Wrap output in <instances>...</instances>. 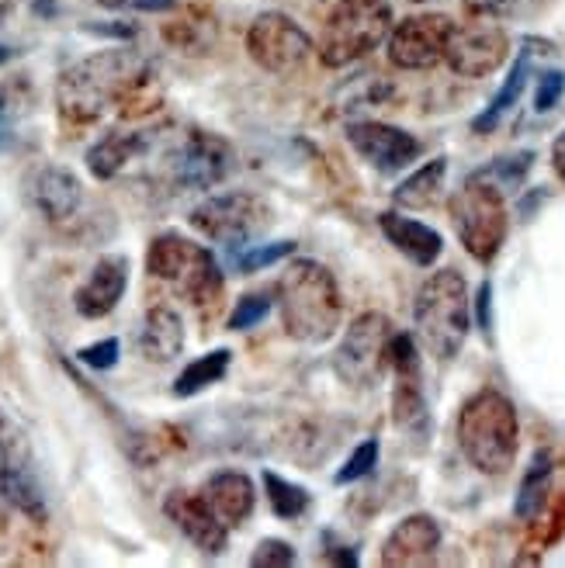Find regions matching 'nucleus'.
Wrapping results in <instances>:
<instances>
[{
    "mask_svg": "<svg viewBox=\"0 0 565 568\" xmlns=\"http://www.w3.org/2000/svg\"><path fill=\"white\" fill-rule=\"evenodd\" d=\"M379 468V440H361L354 450H351V458L344 462V468L333 475L336 486H351V481H361V478H369L372 471Z\"/></svg>",
    "mask_w": 565,
    "mask_h": 568,
    "instance_id": "2f4dec72",
    "label": "nucleus"
},
{
    "mask_svg": "<svg viewBox=\"0 0 565 568\" xmlns=\"http://www.w3.org/2000/svg\"><path fill=\"white\" fill-rule=\"evenodd\" d=\"M147 70L129 49H104L88 60H80L60 73L56 83V108H60V122L70 129L94 125L108 108H119L132 80Z\"/></svg>",
    "mask_w": 565,
    "mask_h": 568,
    "instance_id": "f257e3e1",
    "label": "nucleus"
},
{
    "mask_svg": "<svg viewBox=\"0 0 565 568\" xmlns=\"http://www.w3.org/2000/svg\"><path fill=\"white\" fill-rule=\"evenodd\" d=\"M230 364H233V354L225 351V347H219V351H212V354H202V357H194V361L184 367V372L174 378V395H178V399H191V395L212 388L215 382L225 378V372H230Z\"/></svg>",
    "mask_w": 565,
    "mask_h": 568,
    "instance_id": "cd10ccee",
    "label": "nucleus"
},
{
    "mask_svg": "<svg viewBox=\"0 0 565 568\" xmlns=\"http://www.w3.org/2000/svg\"><path fill=\"white\" fill-rule=\"evenodd\" d=\"M562 94H565V73L562 70H548V73H542V80H538V94H534V111H552L558 101H562Z\"/></svg>",
    "mask_w": 565,
    "mask_h": 568,
    "instance_id": "e433bc0d",
    "label": "nucleus"
},
{
    "mask_svg": "<svg viewBox=\"0 0 565 568\" xmlns=\"http://www.w3.org/2000/svg\"><path fill=\"white\" fill-rule=\"evenodd\" d=\"M527 77H531V52H527V45H524V52L514 60L511 73H506V80L500 83V91L493 94V101L472 119V132L490 135L493 129H500V122L506 119V111H511V108L521 101V94H524V88H527Z\"/></svg>",
    "mask_w": 565,
    "mask_h": 568,
    "instance_id": "a878e982",
    "label": "nucleus"
},
{
    "mask_svg": "<svg viewBox=\"0 0 565 568\" xmlns=\"http://www.w3.org/2000/svg\"><path fill=\"white\" fill-rule=\"evenodd\" d=\"M552 166H555V174H558L562 184H565V132L552 142Z\"/></svg>",
    "mask_w": 565,
    "mask_h": 568,
    "instance_id": "ea45409f",
    "label": "nucleus"
},
{
    "mask_svg": "<svg viewBox=\"0 0 565 568\" xmlns=\"http://www.w3.org/2000/svg\"><path fill=\"white\" fill-rule=\"evenodd\" d=\"M0 496L28 520H36V524L49 520V506H46V493L36 471L32 447H28L21 426L4 413H0Z\"/></svg>",
    "mask_w": 565,
    "mask_h": 568,
    "instance_id": "9d476101",
    "label": "nucleus"
},
{
    "mask_svg": "<svg viewBox=\"0 0 565 568\" xmlns=\"http://www.w3.org/2000/svg\"><path fill=\"white\" fill-rule=\"evenodd\" d=\"M264 493H268L271 514L278 520H302L309 514V503H313V496H309L302 486L281 478L278 471H264Z\"/></svg>",
    "mask_w": 565,
    "mask_h": 568,
    "instance_id": "c85d7f7f",
    "label": "nucleus"
},
{
    "mask_svg": "<svg viewBox=\"0 0 565 568\" xmlns=\"http://www.w3.org/2000/svg\"><path fill=\"white\" fill-rule=\"evenodd\" d=\"M250 565L253 568H289V565H295V548L289 541H281V537H264V541L253 548Z\"/></svg>",
    "mask_w": 565,
    "mask_h": 568,
    "instance_id": "f704fd0d",
    "label": "nucleus"
},
{
    "mask_svg": "<svg viewBox=\"0 0 565 568\" xmlns=\"http://www.w3.org/2000/svg\"><path fill=\"white\" fill-rule=\"evenodd\" d=\"M28 202L36 205V212L46 222L63 225L83 205V184H80V178L73 174V170L46 163V166L36 170L32 178H28Z\"/></svg>",
    "mask_w": 565,
    "mask_h": 568,
    "instance_id": "6ab92c4d",
    "label": "nucleus"
},
{
    "mask_svg": "<svg viewBox=\"0 0 565 568\" xmlns=\"http://www.w3.org/2000/svg\"><path fill=\"white\" fill-rule=\"evenodd\" d=\"M475 316H478V329H483L486 336L493 333V284L483 281L475 292Z\"/></svg>",
    "mask_w": 565,
    "mask_h": 568,
    "instance_id": "4c0bfd02",
    "label": "nucleus"
},
{
    "mask_svg": "<svg viewBox=\"0 0 565 568\" xmlns=\"http://www.w3.org/2000/svg\"><path fill=\"white\" fill-rule=\"evenodd\" d=\"M413 4H431V0H413Z\"/></svg>",
    "mask_w": 565,
    "mask_h": 568,
    "instance_id": "37998d69",
    "label": "nucleus"
},
{
    "mask_svg": "<svg viewBox=\"0 0 565 568\" xmlns=\"http://www.w3.org/2000/svg\"><path fill=\"white\" fill-rule=\"evenodd\" d=\"M379 230L416 267H434V261L441 257V250H444V240H441L437 230H431V225H423L416 219H406L400 212H382L379 215Z\"/></svg>",
    "mask_w": 565,
    "mask_h": 568,
    "instance_id": "412c9836",
    "label": "nucleus"
},
{
    "mask_svg": "<svg viewBox=\"0 0 565 568\" xmlns=\"http://www.w3.org/2000/svg\"><path fill=\"white\" fill-rule=\"evenodd\" d=\"M191 230L202 233L205 240L219 243V246H246L250 240H258L271 219V205L261 194L253 191H225V194H212L202 205H194L191 215Z\"/></svg>",
    "mask_w": 565,
    "mask_h": 568,
    "instance_id": "6e6552de",
    "label": "nucleus"
},
{
    "mask_svg": "<svg viewBox=\"0 0 565 568\" xmlns=\"http://www.w3.org/2000/svg\"><path fill=\"white\" fill-rule=\"evenodd\" d=\"M246 52L261 70L274 77H292L313 55V39H309V32L295 18L281 11H264L250 24Z\"/></svg>",
    "mask_w": 565,
    "mask_h": 568,
    "instance_id": "9b49d317",
    "label": "nucleus"
},
{
    "mask_svg": "<svg viewBox=\"0 0 565 568\" xmlns=\"http://www.w3.org/2000/svg\"><path fill=\"white\" fill-rule=\"evenodd\" d=\"M150 150V132H108L88 150V170L98 181L119 178L122 170Z\"/></svg>",
    "mask_w": 565,
    "mask_h": 568,
    "instance_id": "b1692460",
    "label": "nucleus"
},
{
    "mask_svg": "<svg viewBox=\"0 0 565 568\" xmlns=\"http://www.w3.org/2000/svg\"><path fill=\"white\" fill-rule=\"evenodd\" d=\"M202 493L230 527H243L253 517V506H258V489H253L250 475L233 471V468H222V471L209 475Z\"/></svg>",
    "mask_w": 565,
    "mask_h": 568,
    "instance_id": "4be33fe9",
    "label": "nucleus"
},
{
    "mask_svg": "<svg viewBox=\"0 0 565 568\" xmlns=\"http://www.w3.org/2000/svg\"><path fill=\"white\" fill-rule=\"evenodd\" d=\"M458 444L475 471L506 475L514 468L521 447V423L514 403L496 388L475 392L458 416Z\"/></svg>",
    "mask_w": 565,
    "mask_h": 568,
    "instance_id": "7ed1b4c3",
    "label": "nucleus"
},
{
    "mask_svg": "<svg viewBox=\"0 0 565 568\" xmlns=\"http://www.w3.org/2000/svg\"><path fill=\"white\" fill-rule=\"evenodd\" d=\"M271 295L268 292H253V295H243L233 308V316H230V329L243 333V329H253L258 323L268 320V312H271Z\"/></svg>",
    "mask_w": 565,
    "mask_h": 568,
    "instance_id": "72a5a7b5",
    "label": "nucleus"
},
{
    "mask_svg": "<svg viewBox=\"0 0 565 568\" xmlns=\"http://www.w3.org/2000/svg\"><path fill=\"white\" fill-rule=\"evenodd\" d=\"M108 4L135 8V11H174V8H178V0H108Z\"/></svg>",
    "mask_w": 565,
    "mask_h": 568,
    "instance_id": "58836bf2",
    "label": "nucleus"
},
{
    "mask_svg": "<svg viewBox=\"0 0 565 568\" xmlns=\"http://www.w3.org/2000/svg\"><path fill=\"white\" fill-rule=\"evenodd\" d=\"M444 181H447V156H434L431 163L413 170V174L392 191V202L395 209H406V212H427L441 202Z\"/></svg>",
    "mask_w": 565,
    "mask_h": 568,
    "instance_id": "393cba45",
    "label": "nucleus"
},
{
    "mask_svg": "<svg viewBox=\"0 0 565 568\" xmlns=\"http://www.w3.org/2000/svg\"><path fill=\"white\" fill-rule=\"evenodd\" d=\"M295 253V243L292 240H274V243H264V246H240V253L233 257V267L240 274H258L278 261H285Z\"/></svg>",
    "mask_w": 565,
    "mask_h": 568,
    "instance_id": "7c9ffc66",
    "label": "nucleus"
},
{
    "mask_svg": "<svg viewBox=\"0 0 565 568\" xmlns=\"http://www.w3.org/2000/svg\"><path fill=\"white\" fill-rule=\"evenodd\" d=\"M392 32L389 0H336L320 36V63L344 70L375 52Z\"/></svg>",
    "mask_w": 565,
    "mask_h": 568,
    "instance_id": "0eeeda50",
    "label": "nucleus"
},
{
    "mask_svg": "<svg viewBox=\"0 0 565 568\" xmlns=\"http://www.w3.org/2000/svg\"><path fill=\"white\" fill-rule=\"evenodd\" d=\"M531 163H534V153H514V156H503V160H493L490 166H483L478 174L490 178L493 184L500 187H517L527 174H531Z\"/></svg>",
    "mask_w": 565,
    "mask_h": 568,
    "instance_id": "473e14b6",
    "label": "nucleus"
},
{
    "mask_svg": "<svg viewBox=\"0 0 565 568\" xmlns=\"http://www.w3.org/2000/svg\"><path fill=\"white\" fill-rule=\"evenodd\" d=\"M11 55H14V52H11L8 45H0V67H4V63L11 60Z\"/></svg>",
    "mask_w": 565,
    "mask_h": 568,
    "instance_id": "79ce46f5",
    "label": "nucleus"
},
{
    "mask_svg": "<svg viewBox=\"0 0 565 568\" xmlns=\"http://www.w3.org/2000/svg\"><path fill=\"white\" fill-rule=\"evenodd\" d=\"M4 115H8V101L0 94V139H8V125H4Z\"/></svg>",
    "mask_w": 565,
    "mask_h": 568,
    "instance_id": "a19ab883",
    "label": "nucleus"
},
{
    "mask_svg": "<svg viewBox=\"0 0 565 568\" xmlns=\"http://www.w3.org/2000/svg\"><path fill=\"white\" fill-rule=\"evenodd\" d=\"M163 514L202 555H222L230 545V524H225L205 493H171L163 499Z\"/></svg>",
    "mask_w": 565,
    "mask_h": 568,
    "instance_id": "f3484780",
    "label": "nucleus"
},
{
    "mask_svg": "<svg viewBox=\"0 0 565 568\" xmlns=\"http://www.w3.org/2000/svg\"><path fill=\"white\" fill-rule=\"evenodd\" d=\"M441 548V524L427 514L403 517L392 527V534L382 545V565L385 568H413L431 565Z\"/></svg>",
    "mask_w": 565,
    "mask_h": 568,
    "instance_id": "aec40b11",
    "label": "nucleus"
},
{
    "mask_svg": "<svg viewBox=\"0 0 565 568\" xmlns=\"http://www.w3.org/2000/svg\"><path fill=\"white\" fill-rule=\"evenodd\" d=\"M119 357H122V344H119L115 336L98 339V344L77 351V361H80L83 367H91V372H111V367L119 364Z\"/></svg>",
    "mask_w": 565,
    "mask_h": 568,
    "instance_id": "c9c22d12",
    "label": "nucleus"
},
{
    "mask_svg": "<svg viewBox=\"0 0 565 568\" xmlns=\"http://www.w3.org/2000/svg\"><path fill=\"white\" fill-rule=\"evenodd\" d=\"M511 55V36L496 21H468L451 28L444 63L458 77H490Z\"/></svg>",
    "mask_w": 565,
    "mask_h": 568,
    "instance_id": "2eb2a0df",
    "label": "nucleus"
},
{
    "mask_svg": "<svg viewBox=\"0 0 565 568\" xmlns=\"http://www.w3.org/2000/svg\"><path fill=\"white\" fill-rule=\"evenodd\" d=\"M139 354L150 364H171L184 351V323L171 305H153L139 326Z\"/></svg>",
    "mask_w": 565,
    "mask_h": 568,
    "instance_id": "5701e85b",
    "label": "nucleus"
},
{
    "mask_svg": "<svg viewBox=\"0 0 565 568\" xmlns=\"http://www.w3.org/2000/svg\"><path fill=\"white\" fill-rule=\"evenodd\" d=\"M163 39L171 45H178V49H184V52H191V55H198L202 49L212 45L215 21L209 14H202V11H184V18L163 24Z\"/></svg>",
    "mask_w": 565,
    "mask_h": 568,
    "instance_id": "c756f323",
    "label": "nucleus"
},
{
    "mask_svg": "<svg viewBox=\"0 0 565 568\" xmlns=\"http://www.w3.org/2000/svg\"><path fill=\"white\" fill-rule=\"evenodd\" d=\"M236 170L233 146L215 132L191 129L178 146L167 153V174L174 187L184 191H212Z\"/></svg>",
    "mask_w": 565,
    "mask_h": 568,
    "instance_id": "f8f14e48",
    "label": "nucleus"
},
{
    "mask_svg": "<svg viewBox=\"0 0 565 568\" xmlns=\"http://www.w3.org/2000/svg\"><path fill=\"white\" fill-rule=\"evenodd\" d=\"M147 274L174 284L202 316H215L222 305L225 277H222L219 261L212 257V250H205L202 243H194L174 230L153 236L147 250Z\"/></svg>",
    "mask_w": 565,
    "mask_h": 568,
    "instance_id": "39448f33",
    "label": "nucleus"
},
{
    "mask_svg": "<svg viewBox=\"0 0 565 568\" xmlns=\"http://www.w3.org/2000/svg\"><path fill=\"white\" fill-rule=\"evenodd\" d=\"M392 323L382 312H364L344 333L341 347L333 354V375L347 388H375L389 372V344H392Z\"/></svg>",
    "mask_w": 565,
    "mask_h": 568,
    "instance_id": "1a4fd4ad",
    "label": "nucleus"
},
{
    "mask_svg": "<svg viewBox=\"0 0 565 568\" xmlns=\"http://www.w3.org/2000/svg\"><path fill=\"white\" fill-rule=\"evenodd\" d=\"M389 372L395 375V388H392V419H395V426H400L406 437L427 440L431 413H427V392H423L416 336H410V333H395L392 336Z\"/></svg>",
    "mask_w": 565,
    "mask_h": 568,
    "instance_id": "ddd939ff",
    "label": "nucleus"
},
{
    "mask_svg": "<svg viewBox=\"0 0 565 568\" xmlns=\"http://www.w3.org/2000/svg\"><path fill=\"white\" fill-rule=\"evenodd\" d=\"M278 312L299 344H326L344 316L341 288L320 261H292L278 281Z\"/></svg>",
    "mask_w": 565,
    "mask_h": 568,
    "instance_id": "f03ea898",
    "label": "nucleus"
},
{
    "mask_svg": "<svg viewBox=\"0 0 565 568\" xmlns=\"http://www.w3.org/2000/svg\"><path fill=\"white\" fill-rule=\"evenodd\" d=\"M447 212H451V225H455L462 246L472 257L478 264L496 261L500 246L506 243V230H511L503 187L475 170V174H468L465 184L451 194Z\"/></svg>",
    "mask_w": 565,
    "mask_h": 568,
    "instance_id": "423d86ee",
    "label": "nucleus"
},
{
    "mask_svg": "<svg viewBox=\"0 0 565 568\" xmlns=\"http://www.w3.org/2000/svg\"><path fill=\"white\" fill-rule=\"evenodd\" d=\"M552 471H555V462L548 450H534V458L521 478V489H517V503H514V514L517 520H534L545 509V499H548V489H552Z\"/></svg>",
    "mask_w": 565,
    "mask_h": 568,
    "instance_id": "bb28decb",
    "label": "nucleus"
},
{
    "mask_svg": "<svg viewBox=\"0 0 565 568\" xmlns=\"http://www.w3.org/2000/svg\"><path fill=\"white\" fill-rule=\"evenodd\" d=\"M129 288V257L125 253H104V257L91 267L83 284L73 292V308L83 320H104L115 312Z\"/></svg>",
    "mask_w": 565,
    "mask_h": 568,
    "instance_id": "a211bd4d",
    "label": "nucleus"
},
{
    "mask_svg": "<svg viewBox=\"0 0 565 568\" xmlns=\"http://www.w3.org/2000/svg\"><path fill=\"white\" fill-rule=\"evenodd\" d=\"M347 142L354 146V153L369 163L379 174H400L410 163H416V156L423 153V142L406 132L395 129L389 122H351L347 125Z\"/></svg>",
    "mask_w": 565,
    "mask_h": 568,
    "instance_id": "dca6fc26",
    "label": "nucleus"
},
{
    "mask_svg": "<svg viewBox=\"0 0 565 568\" xmlns=\"http://www.w3.org/2000/svg\"><path fill=\"white\" fill-rule=\"evenodd\" d=\"M451 21L447 14H413L400 24H392L389 32V63L395 70H434L437 63H444V49L451 39Z\"/></svg>",
    "mask_w": 565,
    "mask_h": 568,
    "instance_id": "4468645a",
    "label": "nucleus"
},
{
    "mask_svg": "<svg viewBox=\"0 0 565 568\" xmlns=\"http://www.w3.org/2000/svg\"><path fill=\"white\" fill-rule=\"evenodd\" d=\"M413 329L420 347L437 361L458 357L472 329V302L468 284L458 271H434L420 284L413 302Z\"/></svg>",
    "mask_w": 565,
    "mask_h": 568,
    "instance_id": "20e7f679",
    "label": "nucleus"
}]
</instances>
